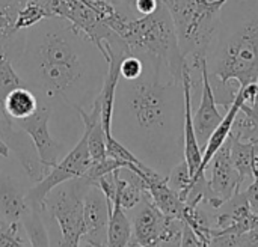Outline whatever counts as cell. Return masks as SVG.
Instances as JSON below:
<instances>
[{
    "instance_id": "obj_1",
    "label": "cell",
    "mask_w": 258,
    "mask_h": 247,
    "mask_svg": "<svg viewBox=\"0 0 258 247\" xmlns=\"http://www.w3.org/2000/svg\"><path fill=\"white\" fill-rule=\"evenodd\" d=\"M24 86L51 110L67 106L91 110L107 72V60L95 44L62 17H50L26 30L11 59Z\"/></svg>"
},
{
    "instance_id": "obj_2",
    "label": "cell",
    "mask_w": 258,
    "mask_h": 247,
    "mask_svg": "<svg viewBox=\"0 0 258 247\" xmlns=\"http://www.w3.org/2000/svg\"><path fill=\"white\" fill-rule=\"evenodd\" d=\"M138 54L144 59L142 74L133 80L119 77L116 85L112 136L121 143L141 139L148 143L169 142L183 149V81L162 60Z\"/></svg>"
},
{
    "instance_id": "obj_3",
    "label": "cell",
    "mask_w": 258,
    "mask_h": 247,
    "mask_svg": "<svg viewBox=\"0 0 258 247\" xmlns=\"http://www.w3.org/2000/svg\"><path fill=\"white\" fill-rule=\"evenodd\" d=\"M210 83L219 106L258 78V0H227L207 50Z\"/></svg>"
},
{
    "instance_id": "obj_4",
    "label": "cell",
    "mask_w": 258,
    "mask_h": 247,
    "mask_svg": "<svg viewBox=\"0 0 258 247\" xmlns=\"http://www.w3.org/2000/svg\"><path fill=\"white\" fill-rule=\"evenodd\" d=\"M116 33L133 53L153 56L166 63L175 77H183L186 59L180 51L171 14L163 3L153 14L127 18Z\"/></svg>"
},
{
    "instance_id": "obj_5",
    "label": "cell",
    "mask_w": 258,
    "mask_h": 247,
    "mask_svg": "<svg viewBox=\"0 0 258 247\" xmlns=\"http://www.w3.org/2000/svg\"><path fill=\"white\" fill-rule=\"evenodd\" d=\"M171 14L178 47L187 62L207 56L221 8L227 0H160ZM207 59V57H206Z\"/></svg>"
},
{
    "instance_id": "obj_6",
    "label": "cell",
    "mask_w": 258,
    "mask_h": 247,
    "mask_svg": "<svg viewBox=\"0 0 258 247\" xmlns=\"http://www.w3.org/2000/svg\"><path fill=\"white\" fill-rule=\"evenodd\" d=\"M89 184L80 177L54 187L44 201L45 211L57 222L60 237L73 246H80L86 234L83 220V199Z\"/></svg>"
},
{
    "instance_id": "obj_7",
    "label": "cell",
    "mask_w": 258,
    "mask_h": 247,
    "mask_svg": "<svg viewBox=\"0 0 258 247\" xmlns=\"http://www.w3.org/2000/svg\"><path fill=\"white\" fill-rule=\"evenodd\" d=\"M92 163L89 148H88V130L83 128V134L76 143V146L68 151L47 174L38 181L26 195V199L32 210L41 211L44 208V201L47 195L57 186L80 178L86 174Z\"/></svg>"
},
{
    "instance_id": "obj_8",
    "label": "cell",
    "mask_w": 258,
    "mask_h": 247,
    "mask_svg": "<svg viewBox=\"0 0 258 247\" xmlns=\"http://www.w3.org/2000/svg\"><path fill=\"white\" fill-rule=\"evenodd\" d=\"M50 116H51V107L44 100L39 98V106L36 112L30 118L15 122L32 140L39 163L45 172H48L67 154L65 146L57 140H54L48 131Z\"/></svg>"
},
{
    "instance_id": "obj_9",
    "label": "cell",
    "mask_w": 258,
    "mask_h": 247,
    "mask_svg": "<svg viewBox=\"0 0 258 247\" xmlns=\"http://www.w3.org/2000/svg\"><path fill=\"white\" fill-rule=\"evenodd\" d=\"M189 63V62H187ZM190 71H198L201 75V101L197 107L195 112H192V119H194V128L200 142V146H206L209 137L215 131V128L219 125L222 121V115L218 109V101L210 83L209 77V66H207V59L201 57L195 62L189 63Z\"/></svg>"
},
{
    "instance_id": "obj_10",
    "label": "cell",
    "mask_w": 258,
    "mask_h": 247,
    "mask_svg": "<svg viewBox=\"0 0 258 247\" xmlns=\"http://www.w3.org/2000/svg\"><path fill=\"white\" fill-rule=\"evenodd\" d=\"M177 219L166 217L151 201L150 195L145 193L141 201V210L138 211L133 226L132 240L128 246L156 247V244L178 223Z\"/></svg>"
},
{
    "instance_id": "obj_11",
    "label": "cell",
    "mask_w": 258,
    "mask_h": 247,
    "mask_svg": "<svg viewBox=\"0 0 258 247\" xmlns=\"http://www.w3.org/2000/svg\"><path fill=\"white\" fill-rule=\"evenodd\" d=\"M209 166L212 171V177L209 180V186L212 190V201L209 205L218 210L224 207V204L230 201L237 192H240L242 187L239 174L231 158L230 137L213 155Z\"/></svg>"
},
{
    "instance_id": "obj_12",
    "label": "cell",
    "mask_w": 258,
    "mask_h": 247,
    "mask_svg": "<svg viewBox=\"0 0 258 247\" xmlns=\"http://www.w3.org/2000/svg\"><path fill=\"white\" fill-rule=\"evenodd\" d=\"M113 202L98 186H89L83 199V220L86 228V247H106L107 225Z\"/></svg>"
},
{
    "instance_id": "obj_13",
    "label": "cell",
    "mask_w": 258,
    "mask_h": 247,
    "mask_svg": "<svg viewBox=\"0 0 258 247\" xmlns=\"http://www.w3.org/2000/svg\"><path fill=\"white\" fill-rule=\"evenodd\" d=\"M183 92H184V131H183V157L187 163L189 172L192 178L197 175L201 160H203V151L194 128V119H192V72L189 68V63L186 60V65L183 68Z\"/></svg>"
},
{
    "instance_id": "obj_14",
    "label": "cell",
    "mask_w": 258,
    "mask_h": 247,
    "mask_svg": "<svg viewBox=\"0 0 258 247\" xmlns=\"http://www.w3.org/2000/svg\"><path fill=\"white\" fill-rule=\"evenodd\" d=\"M243 106V98L240 95V92L237 91V95L233 101V104L227 109V113L224 115L222 121L219 122V125L215 128V131L212 133V136L209 137L206 146H204V151H203V160H201V164H200V169L197 172V175L192 178H198L201 175L206 174L207 168H209V163L212 161L213 155L218 152V149L227 142V139L230 137V133H231V127H233V122L240 110V107Z\"/></svg>"
},
{
    "instance_id": "obj_15",
    "label": "cell",
    "mask_w": 258,
    "mask_h": 247,
    "mask_svg": "<svg viewBox=\"0 0 258 247\" xmlns=\"http://www.w3.org/2000/svg\"><path fill=\"white\" fill-rule=\"evenodd\" d=\"M39 106L38 95L29 89L27 86H20L14 91H11L2 104V115L11 121L18 122L23 119L30 118Z\"/></svg>"
},
{
    "instance_id": "obj_16",
    "label": "cell",
    "mask_w": 258,
    "mask_h": 247,
    "mask_svg": "<svg viewBox=\"0 0 258 247\" xmlns=\"http://www.w3.org/2000/svg\"><path fill=\"white\" fill-rule=\"evenodd\" d=\"M30 210L26 196L21 195L9 180H0V213L5 222L17 223Z\"/></svg>"
},
{
    "instance_id": "obj_17",
    "label": "cell",
    "mask_w": 258,
    "mask_h": 247,
    "mask_svg": "<svg viewBox=\"0 0 258 247\" xmlns=\"http://www.w3.org/2000/svg\"><path fill=\"white\" fill-rule=\"evenodd\" d=\"M230 145H231V158L234 168L240 178V186H243L248 180L252 181L254 178V166L258 154V140H240L230 134Z\"/></svg>"
},
{
    "instance_id": "obj_18",
    "label": "cell",
    "mask_w": 258,
    "mask_h": 247,
    "mask_svg": "<svg viewBox=\"0 0 258 247\" xmlns=\"http://www.w3.org/2000/svg\"><path fill=\"white\" fill-rule=\"evenodd\" d=\"M26 0H0V53L9 51L20 30L15 29L18 12Z\"/></svg>"
},
{
    "instance_id": "obj_19",
    "label": "cell",
    "mask_w": 258,
    "mask_h": 247,
    "mask_svg": "<svg viewBox=\"0 0 258 247\" xmlns=\"http://www.w3.org/2000/svg\"><path fill=\"white\" fill-rule=\"evenodd\" d=\"M132 240V223L124 213V208L118 201H113L109 225L106 247H127Z\"/></svg>"
},
{
    "instance_id": "obj_20",
    "label": "cell",
    "mask_w": 258,
    "mask_h": 247,
    "mask_svg": "<svg viewBox=\"0 0 258 247\" xmlns=\"http://www.w3.org/2000/svg\"><path fill=\"white\" fill-rule=\"evenodd\" d=\"M23 226L27 234L30 247H50L48 232L45 229L44 222L41 220L39 211L30 210L23 217Z\"/></svg>"
},
{
    "instance_id": "obj_21",
    "label": "cell",
    "mask_w": 258,
    "mask_h": 247,
    "mask_svg": "<svg viewBox=\"0 0 258 247\" xmlns=\"http://www.w3.org/2000/svg\"><path fill=\"white\" fill-rule=\"evenodd\" d=\"M20 86H24V83L20 74L17 72L12 60L9 59L6 53H0V113H2V104L6 95Z\"/></svg>"
},
{
    "instance_id": "obj_22",
    "label": "cell",
    "mask_w": 258,
    "mask_h": 247,
    "mask_svg": "<svg viewBox=\"0 0 258 247\" xmlns=\"http://www.w3.org/2000/svg\"><path fill=\"white\" fill-rule=\"evenodd\" d=\"M233 137L236 139H240V140H245V142H249V140H258V121L255 118H252L246 110H243L240 107L234 122H233V127H231V133H230Z\"/></svg>"
},
{
    "instance_id": "obj_23",
    "label": "cell",
    "mask_w": 258,
    "mask_h": 247,
    "mask_svg": "<svg viewBox=\"0 0 258 247\" xmlns=\"http://www.w3.org/2000/svg\"><path fill=\"white\" fill-rule=\"evenodd\" d=\"M45 18H50V15L42 6L26 0L20 9V12H18V17L15 21V29L17 30H27Z\"/></svg>"
},
{
    "instance_id": "obj_24",
    "label": "cell",
    "mask_w": 258,
    "mask_h": 247,
    "mask_svg": "<svg viewBox=\"0 0 258 247\" xmlns=\"http://www.w3.org/2000/svg\"><path fill=\"white\" fill-rule=\"evenodd\" d=\"M168 184L169 187L177 192L181 198V201L186 202V198L189 195L190 186H192V175L189 172L187 163L184 161V158L172 168L171 174L168 175Z\"/></svg>"
},
{
    "instance_id": "obj_25",
    "label": "cell",
    "mask_w": 258,
    "mask_h": 247,
    "mask_svg": "<svg viewBox=\"0 0 258 247\" xmlns=\"http://www.w3.org/2000/svg\"><path fill=\"white\" fill-rule=\"evenodd\" d=\"M106 149H107V157H112V158H116L119 161H124V163H128V164H145L142 163L125 145H122L118 139H115L113 136H109L106 137Z\"/></svg>"
},
{
    "instance_id": "obj_26",
    "label": "cell",
    "mask_w": 258,
    "mask_h": 247,
    "mask_svg": "<svg viewBox=\"0 0 258 247\" xmlns=\"http://www.w3.org/2000/svg\"><path fill=\"white\" fill-rule=\"evenodd\" d=\"M20 222H0V247H26L20 235Z\"/></svg>"
},
{
    "instance_id": "obj_27",
    "label": "cell",
    "mask_w": 258,
    "mask_h": 247,
    "mask_svg": "<svg viewBox=\"0 0 258 247\" xmlns=\"http://www.w3.org/2000/svg\"><path fill=\"white\" fill-rule=\"evenodd\" d=\"M21 130L18 125H15L14 122L8 121L2 113H0V139L8 145H14L17 142V139L20 137Z\"/></svg>"
},
{
    "instance_id": "obj_28",
    "label": "cell",
    "mask_w": 258,
    "mask_h": 247,
    "mask_svg": "<svg viewBox=\"0 0 258 247\" xmlns=\"http://www.w3.org/2000/svg\"><path fill=\"white\" fill-rule=\"evenodd\" d=\"M242 193L245 196V201L248 202L249 210L258 216V154L255 158V166H254V178H252L251 184L246 187V190Z\"/></svg>"
},
{
    "instance_id": "obj_29",
    "label": "cell",
    "mask_w": 258,
    "mask_h": 247,
    "mask_svg": "<svg viewBox=\"0 0 258 247\" xmlns=\"http://www.w3.org/2000/svg\"><path fill=\"white\" fill-rule=\"evenodd\" d=\"M162 5L160 0H133L132 2V17H144L148 14H153L159 6Z\"/></svg>"
},
{
    "instance_id": "obj_30",
    "label": "cell",
    "mask_w": 258,
    "mask_h": 247,
    "mask_svg": "<svg viewBox=\"0 0 258 247\" xmlns=\"http://www.w3.org/2000/svg\"><path fill=\"white\" fill-rule=\"evenodd\" d=\"M180 247H207L198 237L197 234L192 231V228L189 225H186L183 222L181 226V241H180Z\"/></svg>"
},
{
    "instance_id": "obj_31",
    "label": "cell",
    "mask_w": 258,
    "mask_h": 247,
    "mask_svg": "<svg viewBox=\"0 0 258 247\" xmlns=\"http://www.w3.org/2000/svg\"><path fill=\"white\" fill-rule=\"evenodd\" d=\"M132 2L133 0H121V5H119V8H118V11L122 14V15H125L127 18H133L132 17Z\"/></svg>"
},
{
    "instance_id": "obj_32",
    "label": "cell",
    "mask_w": 258,
    "mask_h": 247,
    "mask_svg": "<svg viewBox=\"0 0 258 247\" xmlns=\"http://www.w3.org/2000/svg\"><path fill=\"white\" fill-rule=\"evenodd\" d=\"M0 155L2 157H5V158H8L9 157V146L0 139Z\"/></svg>"
},
{
    "instance_id": "obj_33",
    "label": "cell",
    "mask_w": 258,
    "mask_h": 247,
    "mask_svg": "<svg viewBox=\"0 0 258 247\" xmlns=\"http://www.w3.org/2000/svg\"><path fill=\"white\" fill-rule=\"evenodd\" d=\"M242 109H243V110H246V112H248V113H249V115H251L252 118H255V119H257V121H258V112H255V110H252L251 107H248V106H245V104L242 106Z\"/></svg>"
},
{
    "instance_id": "obj_34",
    "label": "cell",
    "mask_w": 258,
    "mask_h": 247,
    "mask_svg": "<svg viewBox=\"0 0 258 247\" xmlns=\"http://www.w3.org/2000/svg\"><path fill=\"white\" fill-rule=\"evenodd\" d=\"M54 247H80V246H73V244L67 243L65 240H62V237H60V238H59V241L56 243V246Z\"/></svg>"
},
{
    "instance_id": "obj_35",
    "label": "cell",
    "mask_w": 258,
    "mask_h": 247,
    "mask_svg": "<svg viewBox=\"0 0 258 247\" xmlns=\"http://www.w3.org/2000/svg\"><path fill=\"white\" fill-rule=\"evenodd\" d=\"M107 2H110L112 5H115V8L118 9L119 8V5H121V0H107Z\"/></svg>"
}]
</instances>
